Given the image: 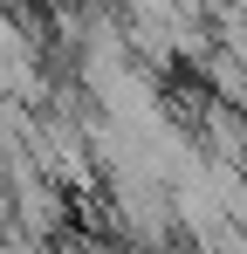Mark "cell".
<instances>
[{
    "instance_id": "1",
    "label": "cell",
    "mask_w": 247,
    "mask_h": 254,
    "mask_svg": "<svg viewBox=\"0 0 247 254\" xmlns=\"http://www.w3.org/2000/svg\"><path fill=\"white\" fill-rule=\"evenodd\" d=\"M55 7H69V0H55ZM82 7H89V0H82Z\"/></svg>"
}]
</instances>
